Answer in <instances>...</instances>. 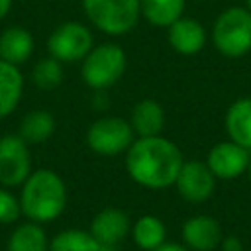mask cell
Instances as JSON below:
<instances>
[{
    "mask_svg": "<svg viewBox=\"0 0 251 251\" xmlns=\"http://www.w3.org/2000/svg\"><path fill=\"white\" fill-rule=\"evenodd\" d=\"M182 163L184 159L178 145L163 135L137 137L126 151V171L129 178L149 190L175 186Z\"/></svg>",
    "mask_w": 251,
    "mask_h": 251,
    "instance_id": "1",
    "label": "cell"
},
{
    "mask_svg": "<svg viewBox=\"0 0 251 251\" xmlns=\"http://www.w3.org/2000/svg\"><path fill=\"white\" fill-rule=\"evenodd\" d=\"M22 214L37 224L57 220L67 206V184L51 169L31 171L20 190Z\"/></svg>",
    "mask_w": 251,
    "mask_h": 251,
    "instance_id": "2",
    "label": "cell"
},
{
    "mask_svg": "<svg viewBox=\"0 0 251 251\" xmlns=\"http://www.w3.org/2000/svg\"><path fill=\"white\" fill-rule=\"evenodd\" d=\"M212 43L220 55L239 59L251 51V14L243 6L226 8L212 25Z\"/></svg>",
    "mask_w": 251,
    "mask_h": 251,
    "instance_id": "3",
    "label": "cell"
},
{
    "mask_svg": "<svg viewBox=\"0 0 251 251\" xmlns=\"http://www.w3.org/2000/svg\"><path fill=\"white\" fill-rule=\"evenodd\" d=\"M126 51L118 43L94 45L82 59V80L92 90H108L126 73Z\"/></svg>",
    "mask_w": 251,
    "mask_h": 251,
    "instance_id": "4",
    "label": "cell"
},
{
    "mask_svg": "<svg viewBox=\"0 0 251 251\" xmlns=\"http://www.w3.org/2000/svg\"><path fill=\"white\" fill-rule=\"evenodd\" d=\"M88 22L106 35H124L131 31L139 18V0H82Z\"/></svg>",
    "mask_w": 251,
    "mask_h": 251,
    "instance_id": "5",
    "label": "cell"
},
{
    "mask_svg": "<svg viewBox=\"0 0 251 251\" xmlns=\"http://www.w3.org/2000/svg\"><path fill=\"white\" fill-rule=\"evenodd\" d=\"M135 133L131 124L120 116H104L94 120L86 129V145L104 157L126 153L133 143Z\"/></svg>",
    "mask_w": 251,
    "mask_h": 251,
    "instance_id": "6",
    "label": "cell"
},
{
    "mask_svg": "<svg viewBox=\"0 0 251 251\" xmlns=\"http://www.w3.org/2000/svg\"><path fill=\"white\" fill-rule=\"evenodd\" d=\"M92 47H94V39L90 27L73 20L59 24L47 39L49 55L61 63L82 61Z\"/></svg>",
    "mask_w": 251,
    "mask_h": 251,
    "instance_id": "7",
    "label": "cell"
},
{
    "mask_svg": "<svg viewBox=\"0 0 251 251\" xmlns=\"http://www.w3.org/2000/svg\"><path fill=\"white\" fill-rule=\"evenodd\" d=\"M31 173L29 143L20 133H8L0 137V186H22Z\"/></svg>",
    "mask_w": 251,
    "mask_h": 251,
    "instance_id": "8",
    "label": "cell"
},
{
    "mask_svg": "<svg viewBox=\"0 0 251 251\" xmlns=\"http://www.w3.org/2000/svg\"><path fill=\"white\" fill-rule=\"evenodd\" d=\"M216 176L206 165V161L200 159H190L180 165V171L176 175L175 186L178 194L192 204H202L206 202L214 190H216Z\"/></svg>",
    "mask_w": 251,
    "mask_h": 251,
    "instance_id": "9",
    "label": "cell"
},
{
    "mask_svg": "<svg viewBox=\"0 0 251 251\" xmlns=\"http://www.w3.org/2000/svg\"><path fill=\"white\" fill-rule=\"evenodd\" d=\"M249 159H251V151L249 149H245L239 143L227 139V141L216 143L208 151L206 165L210 167V171L214 173L216 178L233 180V178L241 176L243 173H247Z\"/></svg>",
    "mask_w": 251,
    "mask_h": 251,
    "instance_id": "10",
    "label": "cell"
},
{
    "mask_svg": "<svg viewBox=\"0 0 251 251\" xmlns=\"http://www.w3.org/2000/svg\"><path fill=\"white\" fill-rule=\"evenodd\" d=\"M88 231L106 251H116L120 243L129 235L131 222H129V216L122 208L108 206V208H102L90 220Z\"/></svg>",
    "mask_w": 251,
    "mask_h": 251,
    "instance_id": "11",
    "label": "cell"
},
{
    "mask_svg": "<svg viewBox=\"0 0 251 251\" xmlns=\"http://www.w3.org/2000/svg\"><path fill=\"white\" fill-rule=\"evenodd\" d=\"M182 243L192 251H214L222 243V226L216 218L198 214L188 218L180 227Z\"/></svg>",
    "mask_w": 251,
    "mask_h": 251,
    "instance_id": "12",
    "label": "cell"
},
{
    "mask_svg": "<svg viewBox=\"0 0 251 251\" xmlns=\"http://www.w3.org/2000/svg\"><path fill=\"white\" fill-rule=\"evenodd\" d=\"M167 39L176 53L196 55L206 45V29L198 20L180 16L167 27Z\"/></svg>",
    "mask_w": 251,
    "mask_h": 251,
    "instance_id": "13",
    "label": "cell"
},
{
    "mask_svg": "<svg viewBox=\"0 0 251 251\" xmlns=\"http://www.w3.org/2000/svg\"><path fill=\"white\" fill-rule=\"evenodd\" d=\"M129 124L137 137L161 135V131L165 127V110L157 100L143 98L133 106Z\"/></svg>",
    "mask_w": 251,
    "mask_h": 251,
    "instance_id": "14",
    "label": "cell"
},
{
    "mask_svg": "<svg viewBox=\"0 0 251 251\" xmlns=\"http://www.w3.org/2000/svg\"><path fill=\"white\" fill-rule=\"evenodd\" d=\"M224 127L231 141L251 151V98L249 96L237 98L235 102L229 104L224 118Z\"/></svg>",
    "mask_w": 251,
    "mask_h": 251,
    "instance_id": "15",
    "label": "cell"
},
{
    "mask_svg": "<svg viewBox=\"0 0 251 251\" xmlns=\"http://www.w3.org/2000/svg\"><path fill=\"white\" fill-rule=\"evenodd\" d=\"M33 53V35L22 25H10L0 33V59L22 65Z\"/></svg>",
    "mask_w": 251,
    "mask_h": 251,
    "instance_id": "16",
    "label": "cell"
},
{
    "mask_svg": "<svg viewBox=\"0 0 251 251\" xmlns=\"http://www.w3.org/2000/svg\"><path fill=\"white\" fill-rule=\"evenodd\" d=\"M24 94V76L18 65L0 59V120L8 118L20 104Z\"/></svg>",
    "mask_w": 251,
    "mask_h": 251,
    "instance_id": "17",
    "label": "cell"
},
{
    "mask_svg": "<svg viewBox=\"0 0 251 251\" xmlns=\"http://www.w3.org/2000/svg\"><path fill=\"white\" fill-rule=\"evenodd\" d=\"M131 239L141 251H155L167 241V227L161 218L153 214H143L131 224Z\"/></svg>",
    "mask_w": 251,
    "mask_h": 251,
    "instance_id": "18",
    "label": "cell"
},
{
    "mask_svg": "<svg viewBox=\"0 0 251 251\" xmlns=\"http://www.w3.org/2000/svg\"><path fill=\"white\" fill-rule=\"evenodd\" d=\"M6 251H49V237L41 224L29 220L10 233Z\"/></svg>",
    "mask_w": 251,
    "mask_h": 251,
    "instance_id": "19",
    "label": "cell"
},
{
    "mask_svg": "<svg viewBox=\"0 0 251 251\" xmlns=\"http://www.w3.org/2000/svg\"><path fill=\"white\" fill-rule=\"evenodd\" d=\"M186 0H139L141 16L155 27H169L184 12Z\"/></svg>",
    "mask_w": 251,
    "mask_h": 251,
    "instance_id": "20",
    "label": "cell"
},
{
    "mask_svg": "<svg viewBox=\"0 0 251 251\" xmlns=\"http://www.w3.org/2000/svg\"><path fill=\"white\" fill-rule=\"evenodd\" d=\"M55 133V118L47 110H33L22 118L20 137L27 143H43Z\"/></svg>",
    "mask_w": 251,
    "mask_h": 251,
    "instance_id": "21",
    "label": "cell"
},
{
    "mask_svg": "<svg viewBox=\"0 0 251 251\" xmlns=\"http://www.w3.org/2000/svg\"><path fill=\"white\" fill-rule=\"evenodd\" d=\"M49 251H106L90 231L63 229L49 239Z\"/></svg>",
    "mask_w": 251,
    "mask_h": 251,
    "instance_id": "22",
    "label": "cell"
},
{
    "mask_svg": "<svg viewBox=\"0 0 251 251\" xmlns=\"http://www.w3.org/2000/svg\"><path fill=\"white\" fill-rule=\"evenodd\" d=\"M33 82L39 90H55L63 82V63L57 61L55 57H45L35 63L33 67Z\"/></svg>",
    "mask_w": 251,
    "mask_h": 251,
    "instance_id": "23",
    "label": "cell"
},
{
    "mask_svg": "<svg viewBox=\"0 0 251 251\" xmlns=\"http://www.w3.org/2000/svg\"><path fill=\"white\" fill-rule=\"evenodd\" d=\"M20 216V198L10 188L0 186V224H14Z\"/></svg>",
    "mask_w": 251,
    "mask_h": 251,
    "instance_id": "24",
    "label": "cell"
},
{
    "mask_svg": "<svg viewBox=\"0 0 251 251\" xmlns=\"http://www.w3.org/2000/svg\"><path fill=\"white\" fill-rule=\"evenodd\" d=\"M220 247H222V251H243L241 239H239L237 235H227V237H222Z\"/></svg>",
    "mask_w": 251,
    "mask_h": 251,
    "instance_id": "25",
    "label": "cell"
},
{
    "mask_svg": "<svg viewBox=\"0 0 251 251\" xmlns=\"http://www.w3.org/2000/svg\"><path fill=\"white\" fill-rule=\"evenodd\" d=\"M155 251H192V249H188L184 243H176V241H165V243H161Z\"/></svg>",
    "mask_w": 251,
    "mask_h": 251,
    "instance_id": "26",
    "label": "cell"
},
{
    "mask_svg": "<svg viewBox=\"0 0 251 251\" xmlns=\"http://www.w3.org/2000/svg\"><path fill=\"white\" fill-rule=\"evenodd\" d=\"M10 8H12V0H0V22L8 16Z\"/></svg>",
    "mask_w": 251,
    "mask_h": 251,
    "instance_id": "27",
    "label": "cell"
},
{
    "mask_svg": "<svg viewBox=\"0 0 251 251\" xmlns=\"http://www.w3.org/2000/svg\"><path fill=\"white\" fill-rule=\"evenodd\" d=\"M245 8L249 10V14H251V0H245Z\"/></svg>",
    "mask_w": 251,
    "mask_h": 251,
    "instance_id": "28",
    "label": "cell"
},
{
    "mask_svg": "<svg viewBox=\"0 0 251 251\" xmlns=\"http://www.w3.org/2000/svg\"><path fill=\"white\" fill-rule=\"evenodd\" d=\"M247 173H249V182H251V159H249V167H247Z\"/></svg>",
    "mask_w": 251,
    "mask_h": 251,
    "instance_id": "29",
    "label": "cell"
}]
</instances>
